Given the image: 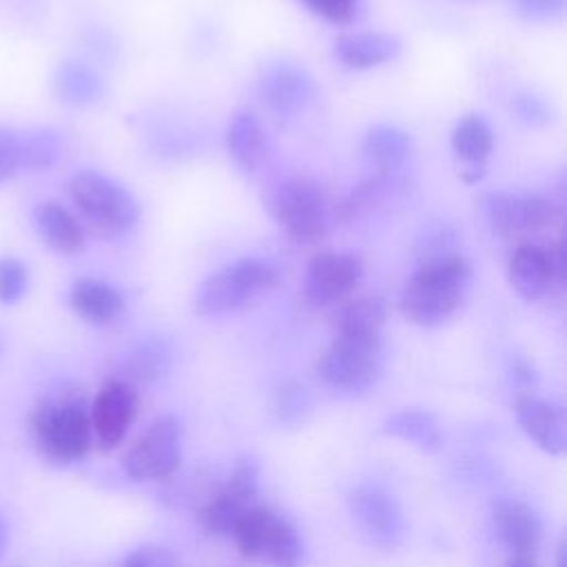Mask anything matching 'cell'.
<instances>
[{
	"instance_id": "d6a6232c",
	"label": "cell",
	"mask_w": 567,
	"mask_h": 567,
	"mask_svg": "<svg viewBox=\"0 0 567 567\" xmlns=\"http://www.w3.org/2000/svg\"><path fill=\"white\" fill-rule=\"evenodd\" d=\"M512 113L516 120H520L527 126L540 128L547 126L551 122V109L547 106L545 100L536 97V95H516L512 100Z\"/></svg>"
},
{
	"instance_id": "2e32d148",
	"label": "cell",
	"mask_w": 567,
	"mask_h": 567,
	"mask_svg": "<svg viewBox=\"0 0 567 567\" xmlns=\"http://www.w3.org/2000/svg\"><path fill=\"white\" fill-rule=\"evenodd\" d=\"M489 518L496 538L512 554H534L543 540V520L538 512L516 498V496H498L492 501Z\"/></svg>"
},
{
	"instance_id": "f1b7e54d",
	"label": "cell",
	"mask_w": 567,
	"mask_h": 567,
	"mask_svg": "<svg viewBox=\"0 0 567 567\" xmlns=\"http://www.w3.org/2000/svg\"><path fill=\"white\" fill-rule=\"evenodd\" d=\"M385 321V303L379 297H359L341 306L334 317V332L381 334Z\"/></svg>"
},
{
	"instance_id": "f35d334b",
	"label": "cell",
	"mask_w": 567,
	"mask_h": 567,
	"mask_svg": "<svg viewBox=\"0 0 567 567\" xmlns=\"http://www.w3.org/2000/svg\"><path fill=\"white\" fill-rule=\"evenodd\" d=\"M505 567H540V565L534 558V554H512L505 560Z\"/></svg>"
},
{
	"instance_id": "d6986e66",
	"label": "cell",
	"mask_w": 567,
	"mask_h": 567,
	"mask_svg": "<svg viewBox=\"0 0 567 567\" xmlns=\"http://www.w3.org/2000/svg\"><path fill=\"white\" fill-rule=\"evenodd\" d=\"M450 144L463 164V177L467 182H476L483 175L485 159L494 148V137L487 122L481 115L461 117L452 131Z\"/></svg>"
},
{
	"instance_id": "8fae6325",
	"label": "cell",
	"mask_w": 567,
	"mask_h": 567,
	"mask_svg": "<svg viewBox=\"0 0 567 567\" xmlns=\"http://www.w3.org/2000/svg\"><path fill=\"white\" fill-rule=\"evenodd\" d=\"M483 215L492 230L501 237L520 233H538L554 221V204L543 195H514L507 190H489L481 199Z\"/></svg>"
},
{
	"instance_id": "e575fe53",
	"label": "cell",
	"mask_w": 567,
	"mask_h": 567,
	"mask_svg": "<svg viewBox=\"0 0 567 567\" xmlns=\"http://www.w3.org/2000/svg\"><path fill=\"white\" fill-rule=\"evenodd\" d=\"M312 13L332 24H348L354 20L359 0H301Z\"/></svg>"
},
{
	"instance_id": "277c9868",
	"label": "cell",
	"mask_w": 567,
	"mask_h": 567,
	"mask_svg": "<svg viewBox=\"0 0 567 567\" xmlns=\"http://www.w3.org/2000/svg\"><path fill=\"white\" fill-rule=\"evenodd\" d=\"M69 195L89 221V226L102 237L126 235L137 221V202L113 177L100 171H80L69 179Z\"/></svg>"
},
{
	"instance_id": "7a4b0ae2",
	"label": "cell",
	"mask_w": 567,
	"mask_h": 567,
	"mask_svg": "<svg viewBox=\"0 0 567 567\" xmlns=\"http://www.w3.org/2000/svg\"><path fill=\"white\" fill-rule=\"evenodd\" d=\"M470 286V264L461 255L425 261L401 290V312L416 326H441L461 308Z\"/></svg>"
},
{
	"instance_id": "484cf974",
	"label": "cell",
	"mask_w": 567,
	"mask_h": 567,
	"mask_svg": "<svg viewBox=\"0 0 567 567\" xmlns=\"http://www.w3.org/2000/svg\"><path fill=\"white\" fill-rule=\"evenodd\" d=\"M279 512L266 507V505H250L241 518L237 520L235 529H233V538H235V545L239 549L241 556L246 558H261L264 554V547H266V540H268V534L277 520Z\"/></svg>"
},
{
	"instance_id": "30bf717a",
	"label": "cell",
	"mask_w": 567,
	"mask_h": 567,
	"mask_svg": "<svg viewBox=\"0 0 567 567\" xmlns=\"http://www.w3.org/2000/svg\"><path fill=\"white\" fill-rule=\"evenodd\" d=\"M365 268L359 255L341 250L317 252L306 270V297L312 306H332L359 290Z\"/></svg>"
},
{
	"instance_id": "44dd1931",
	"label": "cell",
	"mask_w": 567,
	"mask_h": 567,
	"mask_svg": "<svg viewBox=\"0 0 567 567\" xmlns=\"http://www.w3.org/2000/svg\"><path fill=\"white\" fill-rule=\"evenodd\" d=\"M399 51V42L390 33L361 31L337 38L334 53L350 69H372L392 60Z\"/></svg>"
},
{
	"instance_id": "5b68a950",
	"label": "cell",
	"mask_w": 567,
	"mask_h": 567,
	"mask_svg": "<svg viewBox=\"0 0 567 567\" xmlns=\"http://www.w3.org/2000/svg\"><path fill=\"white\" fill-rule=\"evenodd\" d=\"M277 281L275 268L255 257L237 259L217 272H213L197 290L195 310L206 317H224L244 306L255 297L270 290Z\"/></svg>"
},
{
	"instance_id": "8992f818",
	"label": "cell",
	"mask_w": 567,
	"mask_h": 567,
	"mask_svg": "<svg viewBox=\"0 0 567 567\" xmlns=\"http://www.w3.org/2000/svg\"><path fill=\"white\" fill-rule=\"evenodd\" d=\"M184 427L177 416L159 414L126 447L122 470L133 481L168 483L182 470Z\"/></svg>"
},
{
	"instance_id": "ab89813d",
	"label": "cell",
	"mask_w": 567,
	"mask_h": 567,
	"mask_svg": "<svg viewBox=\"0 0 567 567\" xmlns=\"http://www.w3.org/2000/svg\"><path fill=\"white\" fill-rule=\"evenodd\" d=\"M7 538H9V527H7V520H4V518H2V514H0V556L4 554Z\"/></svg>"
},
{
	"instance_id": "4dcf8cb0",
	"label": "cell",
	"mask_w": 567,
	"mask_h": 567,
	"mask_svg": "<svg viewBox=\"0 0 567 567\" xmlns=\"http://www.w3.org/2000/svg\"><path fill=\"white\" fill-rule=\"evenodd\" d=\"M275 414L286 427L303 425L312 414V394L299 381H286L275 394Z\"/></svg>"
},
{
	"instance_id": "4fadbf2b",
	"label": "cell",
	"mask_w": 567,
	"mask_h": 567,
	"mask_svg": "<svg viewBox=\"0 0 567 567\" xmlns=\"http://www.w3.org/2000/svg\"><path fill=\"white\" fill-rule=\"evenodd\" d=\"M563 248H547L536 241H520L509 261L507 279L512 290L527 299L538 301L556 286L563 277Z\"/></svg>"
},
{
	"instance_id": "74e56055",
	"label": "cell",
	"mask_w": 567,
	"mask_h": 567,
	"mask_svg": "<svg viewBox=\"0 0 567 567\" xmlns=\"http://www.w3.org/2000/svg\"><path fill=\"white\" fill-rule=\"evenodd\" d=\"M512 370H514V379H516V381H520V383H525V385H534V383H536V374H534V370L529 368V363L516 361Z\"/></svg>"
},
{
	"instance_id": "d4e9b609",
	"label": "cell",
	"mask_w": 567,
	"mask_h": 567,
	"mask_svg": "<svg viewBox=\"0 0 567 567\" xmlns=\"http://www.w3.org/2000/svg\"><path fill=\"white\" fill-rule=\"evenodd\" d=\"M171 363V354L168 348L164 346V341L159 339H142L137 341L122 359V381L131 383V385H144V383H153L159 377L166 374Z\"/></svg>"
},
{
	"instance_id": "ffe728a7",
	"label": "cell",
	"mask_w": 567,
	"mask_h": 567,
	"mask_svg": "<svg viewBox=\"0 0 567 567\" xmlns=\"http://www.w3.org/2000/svg\"><path fill=\"white\" fill-rule=\"evenodd\" d=\"M33 219H35L38 235L51 250L60 255H73L84 248V241H86L84 228L78 221V217L62 204L42 202L35 208Z\"/></svg>"
},
{
	"instance_id": "603a6c76",
	"label": "cell",
	"mask_w": 567,
	"mask_h": 567,
	"mask_svg": "<svg viewBox=\"0 0 567 567\" xmlns=\"http://www.w3.org/2000/svg\"><path fill=\"white\" fill-rule=\"evenodd\" d=\"M410 148L408 133L390 124H377L363 137V153L377 175H394L410 157Z\"/></svg>"
},
{
	"instance_id": "f546056e",
	"label": "cell",
	"mask_w": 567,
	"mask_h": 567,
	"mask_svg": "<svg viewBox=\"0 0 567 567\" xmlns=\"http://www.w3.org/2000/svg\"><path fill=\"white\" fill-rule=\"evenodd\" d=\"M60 153L62 140L53 128H33L20 135V171H47L60 159Z\"/></svg>"
},
{
	"instance_id": "836d02e7",
	"label": "cell",
	"mask_w": 567,
	"mask_h": 567,
	"mask_svg": "<svg viewBox=\"0 0 567 567\" xmlns=\"http://www.w3.org/2000/svg\"><path fill=\"white\" fill-rule=\"evenodd\" d=\"M175 554L164 545H142L124 556L120 567H175Z\"/></svg>"
},
{
	"instance_id": "6da1fadb",
	"label": "cell",
	"mask_w": 567,
	"mask_h": 567,
	"mask_svg": "<svg viewBox=\"0 0 567 567\" xmlns=\"http://www.w3.org/2000/svg\"><path fill=\"white\" fill-rule=\"evenodd\" d=\"M29 427L40 456L55 465L84 458L93 445L89 408L84 399L71 390L42 396L31 412Z\"/></svg>"
},
{
	"instance_id": "83f0119b",
	"label": "cell",
	"mask_w": 567,
	"mask_h": 567,
	"mask_svg": "<svg viewBox=\"0 0 567 567\" xmlns=\"http://www.w3.org/2000/svg\"><path fill=\"white\" fill-rule=\"evenodd\" d=\"M261 560H266L270 567H301L306 563L303 538L284 514L277 516L268 534Z\"/></svg>"
},
{
	"instance_id": "3957f363",
	"label": "cell",
	"mask_w": 567,
	"mask_h": 567,
	"mask_svg": "<svg viewBox=\"0 0 567 567\" xmlns=\"http://www.w3.org/2000/svg\"><path fill=\"white\" fill-rule=\"evenodd\" d=\"M381 370L383 339L363 332H334L315 363L317 379L337 392H361L374 385Z\"/></svg>"
},
{
	"instance_id": "7c38bea8",
	"label": "cell",
	"mask_w": 567,
	"mask_h": 567,
	"mask_svg": "<svg viewBox=\"0 0 567 567\" xmlns=\"http://www.w3.org/2000/svg\"><path fill=\"white\" fill-rule=\"evenodd\" d=\"M140 410V394L137 388L122 381V379H111L106 381L91 408V430H93V443H97L102 450H113L117 447L126 432L131 430L133 421L137 419Z\"/></svg>"
},
{
	"instance_id": "ac0fdd59",
	"label": "cell",
	"mask_w": 567,
	"mask_h": 567,
	"mask_svg": "<svg viewBox=\"0 0 567 567\" xmlns=\"http://www.w3.org/2000/svg\"><path fill=\"white\" fill-rule=\"evenodd\" d=\"M69 301L78 317L95 326H109L124 312V299L120 290L95 277L78 279L71 286Z\"/></svg>"
},
{
	"instance_id": "1f68e13d",
	"label": "cell",
	"mask_w": 567,
	"mask_h": 567,
	"mask_svg": "<svg viewBox=\"0 0 567 567\" xmlns=\"http://www.w3.org/2000/svg\"><path fill=\"white\" fill-rule=\"evenodd\" d=\"M29 288V268L18 257H0V303H18Z\"/></svg>"
},
{
	"instance_id": "8d00e7d4",
	"label": "cell",
	"mask_w": 567,
	"mask_h": 567,
	"mask_svg": "<svg viewBox=\"0 0 567 567\" xmlns=\"http://www.w3.org/2000/svg\"><path fill=\"white\" fill-rule=\"evenodd\" d=\"M518 11L532 20H545L558 16L565 7V0H516Z\"/></svg>"
},
{
	"instance_id": "cb8c5ba5",
	"label": "cell",
	"mask_w": 567,
	"mask_h": 567,
	"mask_svg": "<svg viewBox=\"0 0 567 567\" xmlns=\"http://www.w3.org/2000/svg\"><path fill=\"white\" fill-rule=\"evenodd\" d=\"M55 93L71 106H91L104 95V82L95 69L84 62H64L53 78Z\"/></svg>"
},
{
	"instance_id": "9c48e42d",
	"label": "cell",
	"mask_w": 567,
	"mask_h": 567,
	"mask_svg": "<svg viewBox=\"0 0 567 567\" xmlns=\"http://www.w3.org/2000/svg\"><path fill=\"white\" fill-rule=\"evenodd\" d=\"M348 512L354 525L377 545L392 547L405 534V516L396 496L374 481H361L348 492Z\"/></svg>"
},
{
	"instance_id": "52a82bcc",
	"label": "cell",
	"mask_w": 567,
	"mask_h": 567,
	"mask_svg": "<svg viewBox=\"0 0 567 567\" xmlns=\"http://www.w3.org/2000/svg\"><path fill=\"white\" fill-rule=\"evenodd\" d=\"M275 221L297 241H315L328 228V204L321 188L306 177L281 182L270 197Z\"/></svg>"
},
{
	"instance_id": "7402d4cb",
	"label": "cell",
	"mask_w": 567,
	"mask_h": 567,
	"mask_svg": "<svg viewBox=\"0 0 567 567\" xmlns=\"http://www.w3.org/2000/svg\"><path fill=\"white\" fill-rule=\"evenodd\" d=\"M385 434L408 441L423 452H436L443 447V432L432 412L421 408H403L385 416L383 427Z\"/></svg>"
},
{
	"instance_id": "4316f807",
	"label": "cell",
	"mask_w": 567,
	"mask_h": 567,
	"mask_svg": "<svg viewBox=\"0 0 567 567\" xmlns=\"http://www.w3.org/2000/svg\"><path fill=\"white\" fill-rule=\"evenodd\" d=\"M221 481L217 478L215 472L210 470H195L188 474L177 472L168 483H164V498L173 505V507H190V509H199L208 496L217 489Z\"/></svg>"
},
{
	"instance_id": "9a60e30c",
	"label": "cell",
	"mask_w": 567,
	"mask_h": 567,
	"mask_svg": "<svg viewBox=\"0 0 567 567\" xmlns=\"http://www.w3.org/2000/svg\"><path fill=\"white\" fill-rule=\"evenodd\" d=\"M514 414L527 439L543 452L558 456L567 450V421L558 403L523 390L514 401Z\"/></svg>"
},
{
	"instance_id": "60d3db41",
	"label": "cell",
	"mask_w": 567,
	"mask_h": 567,
	"mask_svg": "<svg viewBox=\"0 0 567 567\" xmlns=\"http://www.w3.org/2000/svg\"><path fill=\"white\" fill-rule=\"evenodd\" d=\"M554 567H567V558H565V545H558L556 551V565Z\"/></svg>"
},
{
	"instance_id": "ba28073f",
	"label": "cell",
	"mask_w": 567,
	"mask_h": 567,
	"mask_svg": "<svg viewBox=\"0 0 567 567\" xmlns=\"http://www.w3.org/2000/svg\"><path fill=\"white\" fill-rule=\"evenodd\" d=\"M259 492V463L252 456H241L230 467L228 476L217 485L208 501L195 512L199 525L208 534L230 536L241 514L255 505Z\"/></svg>"
},
{
	"instance_id": "e0dca14e",
	"label": "cell",
	"mask_w": 567,
	"mask_h": 567,
	"mask_svg": "<svg viewBox=\"0 0 567 567\" xmlns=\"http://www.w3.org/2000/svg\"><path fill=\"white\" fill-rule=\"evenodd\" d=\"M226 148L230 159L244 171L255 173L266 162L268 137L261 120L248 111H235L226 126Z\"/></svg>"
},
{
	"instance_id": "d590c367",
	"label": "cell",
	"mask_w": 567,
	"mask_h": 567,
	"mask_svg": "<svg viewBox=\"0 0 567 567\" xmlns=\"http://www.w3.org/2000/svg\"><path fill=\"white\" fill-rule=\"evenodd\" d=\"M20 173V135L11 128H0V184Z\"/></svg>"
},
{
	"instance_id": "5bb4252c",
	"label": "cell",
	"mask_w": 567,
	"mask_h": 567,
	"mask_svg": "<svg viewBox=\"0 0 567 567\" xmlns=\"http://www.w3.org/2000/svg\"><path fill=\"white\" fill-rule=\"evenodd\" d=\"M257 91L268 109L290 115L303 111L317 97V82L301 64L272 60L261 66Z\"/></svg>"
}]
</instances>
